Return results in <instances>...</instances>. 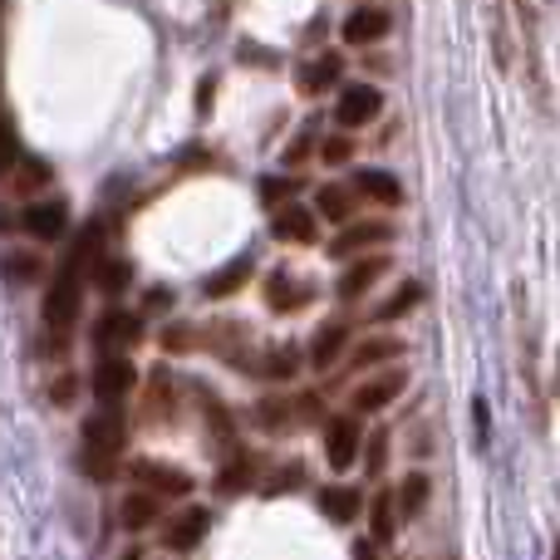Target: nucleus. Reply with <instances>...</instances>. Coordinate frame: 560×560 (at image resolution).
<instances>
[{"label":"nucleus","instance_id":"nucleus-19","mask_svg":"<svg viewBox=\"0 0 560 560\" xmlns=\"http://www.w3.org/2000/svg\"><path fill=\"white\" fill-rule=\"evenodd\" d=\"M266 290H271V305L280 310V315H290V310H300V305H310V300H315V290L300 285V280H290L285 271H276L271 280H266Z\"/></svg>","mask_w":560,"mask_h":560},{"label":"nucleus","instance_id":"nucleus-5","mask_svg":"<svg viewBox=\"0 0 560 560\" xmlns=\"http://www.w3.org/2000/svg\"><path fill=\"white\" fill-rule=\"evenodd\" d=\"M138 339H143V319H138L133 310H108V315L94 325L98 354H124V349H133Z\"/></svg>","mask_w":560,"mask_h":560},{"label":"nucleus","instance_id":"nucleus-9","mask_svg":"<svg viewBox=\"0 0 560 560\" xmlns=\"http://www.w3.org/2000/svg\"><path fill=\"white\" fill-rule=\"evenodd\" d=\"M404 388H408L404 369H388V374H378V378H364V384L354 388V413H378V408H388Z\"/></svg>","mask_w":560,"mask_h":560},{"label":"nucleus","instance_id":"nucleus-17","mask_svg":"<svg viewBox=\"0 0 560 560\" xmlns=\"http://www.w3.org/2000/svg\"><path fill=\"white\" fill-rule=\"evenodd\" d=\"M319 512L329 516V522H354L359 512H364V497L354 492V487H325V492H319Z\"/></svg>","mask_w":560,"mask_h":560},{"label":"nucleus","instance_id":"nucleus-29","mask_svg":"<svg viewBox=\"0 0 560 560\" xmlns=\"http://www.w3.org/2000/svg\"><path fill=\"white\" fill-rule=\"evenodd\" d=\"M15 163H20V133L10 118H0V177H5Z\"/></svg>","mask_w":560,"mask_h":560},{"label":"nucleus","instance_id":"nucleus-22","mask_svg":"<svg viewBox=\"0 0 560 560\" xmlns=\"http://www.w3.org/2000/svg\"><path fill=\"white\" fill-rule=\"evenodd\" d=\"M359 192L374 197V202H384V207H398V202H404V187H398V177H394V173H378V167L359 173Z\"/></svg>","mask_w":560,"mask_h":560},{"label":"nucleus","instance_id":"nucleus-35","mask_svg":"<svg viewBox=\"0 0 560 560\" xmlns=\"http://www.w3.org/2000/svg\"><path fill=\"white\" fill-rule=\"evenodd\" d=\"M349 158H354V143H349V138H325V163L329 167H345Z\"/></svg>","mask_w":560,"mask_h":560},{"label":"nucleus","instance_id":"nucleus-43","mask_svg":"<svg viewBox=\"0 0 560 560\" xmlns=\"http://www.w3.org/2000/svg\"><path fill=\"white\" fill-rule=\"evenodd\" d=\"M556 560H560V541H556Z\"/></svg>","mask_w":560,"mask_h":560},{"label":"nucleus","instance_id":"nucleus-6","mask_svg":"<svg viewBox=\"0 0 560 560\" xmlns=\"http://www.w3.org/2000/svg\"><path fill=\"white\" fill-rule=\"evenodd\" d=\"M378 108H384V94L374 84H345L339 89L335 118H339V128H364L378 118Z\"/></svg>","mask_w":560,"mask_h":560},{"label":"nucleus","instance_id":"nucleus-34","mask_svg":"<svg viewBox=\"0 0 560 560\" xmlns=\"http://www.w3.org/2000/svg\"><path fill=\"white\" fill-rule=\"evenodd\" d=\"M285 413H290L285 404H261L256 408V423H261L266 433H280V428H285Z\"/></svg>","mask_w":560,"mask_h":560},{"label":"nucleus","instance_id":"nucleus-2","mask_svg":"<svg viewBox=\"0 0 560 560\" xmlns=\"http://www.w3.org/2000/svg\"><path fill=\"white\" fill-rule=\"evenodd\" d=\"M128 443V423L114 404L98 408V413L84 418V447H79V467H84L94 482H108L118 467V453Z\"/></svg>","mask_w":560,"mask_h":560},{"label":"nucleus","instance_id":"nucleus-38","mask_svg":"<svg viewBox=\"0 0 560 560\" xmlns=\"http://www.w3.org/2000/svg\"><path fill=\"white\" fill-rule=\"evenodd\" d=\"M295 482H305V472H300V467H285V472H280L266 492H285V487H295Z\"/></svg>","mask_w":560,"mask_h":560},{"label":"nucleus","instance_id":"nucleus-24","mask_svg":"<svg viewBox=\"0 0 560 560\" xmlns=\"http://www.w3.org/2000/svg\"><path fill=\"white\" fill-rule=\"evenodd\" d=\"M315 212L325 217V222H339V226H345L349 217H354V197H349L345 187H335V183H329V187H319V197H315Z\"/></svg>","mask_w":560,"mask_h":560},{"label":"nucleus","instance_id":"nucleus-23","mask_svg":"<svg viewBox=\"0 0 560 560\" xmlns=\"http://www.w3.org/2000/svg\"><path fill=\"white\" fill-rule=\"evenodd\" d=\"M252 477H256V457L236 453L232 463L217 472V492H222V497H236V492H246V487H252Z\"/></svg>","mask_w":560,"mask_h":560},{"label":"nucleus","instance_id":"nucleus-8","mask_svg":"<svg viewBox=\"0 0 560 560\" xmlns=\"http://www.w3.org/2000/svg\"><path fill=\"white\" fill-rule=\"evenodd\" d=\"M207 526H212V512H207V506H187V512H177L173 522H167L163 546L167 551H197L202 536H207Z\"/></svg>","mask_w":560,"mask_h":560},{"label":"nucleus","instance_id":"nucleus-36","mask_svg":"<svg viewBox=\"0 0 560 560\" xmlns=\"http://www.w3.org/2000/svg\"><path fill=\"white\" fill-rule=\"evenodd\" d=\"M163 345L173 349V354H187V349H192V329L173 325V329H167V335H163Z\"/></svg>","mask_w":560,"mask_h":560},{"label":"nucleus","instance_id":"nucleus-32","mask_svg":"<svg viewBox=\"0 0 560 560\" xmlns=\"http://www.w3.org/2000/svg\"><path fill=\"white\" fill-rule=\"evenodd\" d=\"M295 369H300V354H295V349H276V354L266 359V374H271V378H290Z\"/></svg>","mask_w":560,"mask_h":560},{"label":"nucleus","instance_id":"nucleus-12","mask_svg":"<svg viewBox=\"0 0 560 560\" xmlns=\"http://www.w3.org/2000/svg\"><path fill=\"white\" fill-rule=\"evenodd\" d=\"M276 242H295V246H310L319 236V226H315V212H305V207H280V217H276Z\"/></svg>","mask_w":560,"mask_h":560},{"label":"nucleus","instance_id":"nucleus-7","mask_svg":"<svg viewBox=\"0 0 560 560\" xmlns=\"http://www.w3.org/2000/svg\"><path fill=\"white\" fill-rule=\"evenodd\" d=\"M359 443H364V428H359V418H335L325 433V463L335 467V472H345V467L359 463Z\"/></svg>","mask_w":560,"mask_h":560},{"label":"nucleus","instance_id":"nucleus-40","mask_svg":"<svg viewBox=\"0 0 560 560\" xmlns=\"http://www.w3.org/2000/svg\"><path fill=\"white\" fill-rule=\"evenodd\" d=\"M212 79H202V89H197V98H202V104H197V108H202V114H207V108H212Z\"/></svg>","mask_w":560,"mask_h":560},{"label":"nucleus","instance_id":"nucleus-16","mask_svg":"<svg viewBox=\"0 0 560 560\" xmlns=\"http://www.w3.org/2000/svg\"><path fill=\"white\" fill-rule=\"evenodd\" d=\"M384 271H388L384 256H364V261H354L345 276H339V295H345V300H359V295H364V290L374 285V280L384 276Z\"/></svg>","mask_w":560,"mask_h":560},{"label":"nucleus","instance_id":"nucleus-31","mask_svg":"<svg viewBox=\"0 0 560 560\" xmlns=\"http://www.w3.org/2000/svg\"><path fill=\"white\" fill-rule=\"evenodd\" d=\"M5 276L25 285V280L39 276V261H35V256H25V252H10V256H5Z\"/></svg>","mask_w":560,"mask_h":560},{"label":"nucleus","instance_id":"nucleus-10","mask_svg":"<svg viewBox=\"0 0 560 560\" xmlns=\"http://www.w3.org/2000/svg\"><path fill=\"white\" fill-rule=\"evenodd\" d=\"M394 236V226L388 222H345L339 226V236L329 242V256H359V252H369V246H378V242H388Z\"/></svg>","mask_w":560,"mask_h":560},{"label":"nucleus","instance_id":"nucleus-30","mask_svg":"<svg viewBox=\"0 0 560 560\" xmlns=\"http://www.w3.org/2000/svg\"><path fill=\"white\" fill-rule=\"evenodd\" d=\"M94 276H98V285H104V290H124V285H128V276H133V271H128L124 261H108V256H98Z\"/></svg>","mask_w":560,"mask_h":560},{"label":"nucleus","instance_id":"nucleus-39","mask_svg":"<svg viewBox=\"0 0 560 560\" xmlns=\"http://www.w3.org/2000/svg\"><path fill=\"white\" fill-rule=\"evenodd\" d=\"M305 158H310V138H295V143L285 148V163L295 167V163H305Z\"/></svg>","mask_w":560,"mask_h":560},{"label":"nucleus","instance_id":"nucleus-1","mask_svg":"<svg viewBox=\"0 0 560 560\" xmlns=\"http://www.w3.org/2000/svg\"><path fill=\"white\" fill-rule=\"evenodd\" d=\"M94 266H98V226H89L45 290V329L55 339H65L69 329H74L79 310H84V276L94 271Z\"/></svg>","mask_w":560,"mask_h":560},{"label":"nucleus","instance_id":"nucleus-25","mask_svg":"<svg viewBox=\"0 0 560 560\" xmlns=\"http://www.w3.org/2000/svg\"><path fill=\"white\" fill-rule=\"evenodd\" d=\"M428 506V477L423 472H408L404 487H398V516H418Z\"/></svg>","mask_w":560,"mask_h":560},{"label":"nucleus","instance_id":"nucleus-42","mask_svg":"<svg viewBox=\"0 0 560 560\" xmlns=\"http://www.w3.org/2000/svg\"><path fill=\"white\" fill-rule=\"evenodd\" d=\"M354 560H378V551H374V541H354Z\"/></svg>","mask_w":560,"mask_h":560},{"label":"nucleus","instance_id":"nucleus-11","mask_svg":"<svg viewBox=\"0 0 560 560\" xmlns=\"http://www.w3.org/2000/svg\"><path fill=\"white\" fill-rule=\"evenodd\" d=\"M20 226H25L35 242H59V236L69 232V207L65 202H30Z\"/></svg>","mask_w":560,"mask_h":560},{"label":"nucleus","instance_id":"nucleus-13","mask_svg":"<svg viewBox=\"0 0 560 560\" xmlns=\"http://www.w3.org/2000/svg\"><path fill=\"white\" fill-rule=\"evenodd\" d=\"M339 30H345V45H374V39L388 35V15L374 10V5H364V10H354Z\"/></svg>","mask_w":560,"mask_h":560},{"label":"nucleus","instance_id":"nucleus-3","mask_svg":"<svg viewBox=\"0 0 560 560\" xmlns=\"http://www.w3.org/2000/svg\"><path fill=\"white\" fill-rule=\"evenodd\" d=\"M128 477L153 497H192V477H187L183 467L158 463V457H138V463L128 467Z\"/></svg>","mask_w":560,"mask_h":560},{"label":"nucleus","instance_id":"nucleus-37","mask_svg":"<svg viewBox=\"0 0 560 560\" xmlns=\"http://www.w3.org/2000/svg\"><path fill=\"white\" fill-rule=\"evenodd\" d=\"M364 463H369V472H384V463H388V443H384V438H374V443H369Z\"/></svg>","mask_w":560,"mask_h":560},{"label":"nucleus","instance_id":"nucleus-4","mask_svg":"<svg viewBox=\"0 0 560 560\" xmlns=\"http://www.w3.org/2000/svg\"><path fill=\"white\" fill-rule=\"evenodd\" d=\"M94 394L104 398V404H118V398H128L133 394V384H138V369H133V359H124V354H98V364H94Z\"/></svg>","mask_w":560,"mask_h":560},{"label":"nucleus","instance_id":"nucleus-15","mask_svg":"<svg viewBox=\"0 0 560 560\" xmlns=\"http://www.w3.org/2000/svg\"><path fill=\"white\" fill-rule=\"evenodd\" d=\"M339 74H345V59H339V55H319L315 65L300 69L295 84L305 89V94H325V89H335V84H339Z\"/></svg>","mask_w":560,"mask_h":560},{"label":"nucleus","instance_id":"nucleus-33","mask_svg":"<svg viewBox=\"0 0 560 560\" xmlns=\"http://www.w3.org/2000/svg\"><path fill=\"white\" fill-rule=\"evenodd\" d=\"M295 192V183H290V177H261V202H285V197Z\"/></svg>","mask_w":560,"mask_h":560},{"label":"nucleus","instance_id":"nucleus-20","mask_svg":"<svg viewBox=\"0 0 560 560\" xmlns=\"http://www.w3.org/2000/svg\"><path fill=\"white\" fill-rule=\"evenodd\" d=\"M246 280H252V261L242 256V261L222 266L217 276H207V280H202V290H207V300H222V295H236V290H242Z\"/></svg>","mask_w":560,"mask_h":560},{"label":"nucleus","instance_id":"nucleus-26","mask_svg":"<svg viewBox=\"0 0 560 560\" xmlns=\"http://www.w3.org/2000/svg\"><path fill=\"white\" fill-rule=\"evenodd\" d=\"M418 300H423V285H418V280H404V285L388 295V305H378V319H404Z\"/></svg>","mask_w":560,"mask_h":560},{"label":"nucleus","instance_id":"nucleus-27","mask_svg":"<svg viewBox=\"0 0 560 560\" xmlns=\"http://www.w3.org/2000/svg\"><path fill=\"white\" fill-rule=\"evenodd\" d=\"M369 522H374V546H388L394 541V522H398V506L394 497H374V512H369Z\"/></svg>","mask_w":560,"mask_h":560},{"label":"nucleus","instance_id":"nucleus-28","mask_svg":"<svg viewBox=\"0 0 560 560\" xmlns=\"http://www.w3.org/2000/svg\"><path fill=\"white\" fill-rule=\"evenodd\" d=\"M404 354V345L398 339H369V345H359V364H384V359H398Z\"/></svg>","mask_w":560,"mask_h":560},{"label":"nucleus","instance_id":"nucleus-41","mask_svg":"<svg viewBox=\"0 0 560 560\" xmlns=\"http://www.w3.org/2000/svg\"><path fill=\"white\" fill-rule=\"evenodd\" d=\"M69 398H74V378H69V374H65V384H59V388H55V404H69Z\"/></svg>","mask_w":560,"mask_h":560},{"label":"nucleus","instance_id":"nucleus-14","mask_svg":"<svg viewBox=\"0 0 560 560\" xmlns=\"http://www.w3.org/2000/svg\"><path fill=\"white\" fill-rule=\"evenodd\" d=\"M158 512H163V497H153V492H128L124 497V506H118V522L128 526V532H148V526L158 522Z\"/></svg>","mask_w":560,"mask_h":560},{"label":"nucleus","instance_id":"nucleus-18","mask_svg":"<svg viewBox=\"0 0 560 560\" xmlns=\"http://www.w3.org/2000/svg\"><path fill=\"white\" fill-rule=\"evenodd\" d=\"M345 339H349V325H345V319H329V325L315 335V345H310V364L329 369L339 359V349H345Z\"/></svg>","mask_w":560,"mask_h":560},{"label":"nucleus","instance_id":"nucleus-21","mask_svg":"<svg viewBox=\"0 0 560 560\" xmlns=\"http://www.w3.org/2000/svg\"><path fill=\"white\" fill-rule=\"evenodd\" d=\"M10 192H20V197H30V192H39V187H45L49 183V167L45 163H39V158H25V153H20V163L15 167H10Z\"/></svg>","mask_w":560,"mask_h":560}]
</instances>
